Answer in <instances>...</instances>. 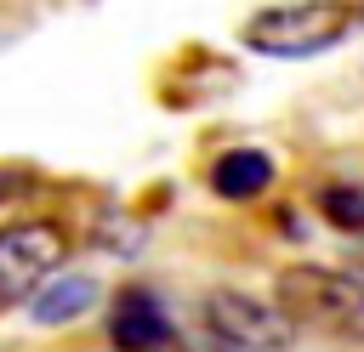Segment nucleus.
<instances>
[{
	"instance_id": "f257e3e1",
	"label": "nucleus",
	"mask_w": 364,
	"mask_h": 352,
	"mask_svg": "<svg viewBox=\"0 0 364 352\" xmlns=\"http://www.w3.org/2000/svg\"><path fill=\"white\" fill-rule=\"evenodd\" d=\"M353 28L347 0H296V6H267L245 23V45L262 57H318Z\"/></svg>"
},
{
	"instance_id": "f03ea898",
	"label": "nucleus",
	"mask_w": 364,
	"mask_h": 352,
	"mask_svg": "<svg viewBox=\"0 0 364 352\" xmlns=\"http://www.w3.org/2000/svg\"><path fill=\"white\" fill-rule=\"evenodd\" d=\"M199 318H205V335L216 352H284L296 341V324L262 301V295H245V290H216L199 301Z\"/></svg>"
},
{
	"instance_id": "7ed1b4c3",
	"label": "nucleus",
	"mask_w": 364,
	"mask_h": 352,
	"mask_svg": "<svg viewBox=\"0 0 364 352\" xmlns=\"http://www.w3.org/2000/svg\"><path fill=\"white\" fill-rule=\"evenodd\" d=\"M279 312L290 324L358 335V278L324 273V267H296V273L279 278Z\"/></svg>"
},
{
	"instance_id": "20e7f679",
	"label": "nucleus",
	"mask_w": 364,
	"mask_h": 352,
	"mask_svg": "<svg viewBox=\"0 0 364 352\" xmlns=\"http://www.w3.org/2000/svg\"><path fill=\"white\" fill-rule=\"evenodd\" d=\"M68 255V238L63 227L51 221H17V227H0V307L11 301H28Z\"/></svg>"
},
{
	"instance_id": "39448f33",
	"label": "nucleus",
	"mask_w": 364,
	"mask_h": 352,
	"mask_svg": "<svg viewBox=\"0 0 364 352\" xmlns=\"http://www.w3.org/2000/svg\"><path fill=\"white\" fill-rule=\"evenodd\" d=\"M108 335H114L119 352H165V346L176 341V324H171V312L159 307L154 290H125V295L114 301Z\"/></svg>"
},
{
	"instance_id": "423d86ee",
	"label": "nucleus",
	"mask_w": 364,
	"mask_h": 352,
	"mask_svg": "<svg viewBox=\"0 0 364 352\" xmlns=\"http://www.w3.org/2000/svg\"><path fill=\"white\" fill-rule=\"evenodd\" d=\"M267 182H273V159H267L262 148H228V153L210 165V187H216L222 199H233V204L267 193Z\"/></svg>"
},
{
	"instance_id": "0eeeda50",
	"label": "nucleus",
	"mask_w": 364,
	"mask_h": 352,
	"mask_svg": "<svg viewBox=\"0 0 364 352\" xmlns=\"http://www.w3.org/2000/svg\"><path fill=\"white\" fill-rule=\"evenodd\" d=\"M91 301H97V284H91V278H46V284L28 295V312H34V324H68V318H80Z\"/></svg>"
},
{
	"instance_id": "6e6552de",
	"label": "nucleus",
	"mask_w": 364,
	"mask_h": 352,
	"mask_svg": "<svg viewBox=\"0 0 364 352\" xmlns=\"http://www.w3.org/2000/svg\"><path fill=\"white\" fill-rule=\"evenodd\" d=\"M318 210L341 227V233H353L358 238V227H364V204H358V187H347V182H336V187H324L318 193Z\"/></svg>"
},
{
	"instance_id": "1a4fd4ad",
	"label": "nucleus",
	"mask_w": 364,
	"mask_h": 352,
	"mask_svg": "<svg viewBox=\"0 0 364 352\" xmlns=\"http://www.w3.org/2000/svg\"><path fill=\"white\" fill-rule=\"evenodd\" d=\"M28 182H34L28 170H17V165H0V204H6V199H17Z\"/></svg>"
}]
</instances>
